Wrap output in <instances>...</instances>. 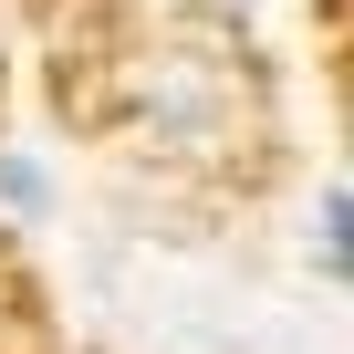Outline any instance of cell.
<instances>
[{"label": "cell", "instance_id": "1", "mask_svg": "<svg viewBox=\"0 0 354 354\" xmlns=\"http://www.w3.org/2000/svg\"><path fill=\"white\" fill-rule=\"evenodd\" d=\"M136 94H146V125H156V136H209V125H219V73H209V63H188V53L146 63V73H136Z\"/></svg>", "mask_w": 354, "mask_h": 354}, {"label": "cell", "instance_id": "2", "mask_svg": "<svg viewBox=\"0 0 354 354\" xmlns=\"http://www.w3.org/2000/svg\"><path fill=\"white\" fill-rule=\"evenodd\" d=\"M0 198H11V209H42V167L32 156H0Z\"/></svg>", "mask_w": 354, "mask_h": 354}]
</instances>
